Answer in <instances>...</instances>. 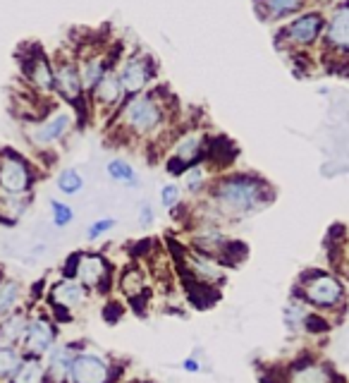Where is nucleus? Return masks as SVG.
I'll return each instance as SVG.
<instances>
[{
	"mask_svg": "<svg viewBox=\"0 0 349 383\" xmlns=\"http://www.w3.org/2000/svg\"><path fill=\"white\" fill-rule=\"evenodd\" d=\"M137 221L142 225H151L155 221V211H153V206L149 204V201H142L139 204V209H137Z\"/></svg>",
	"mask_w": 349,
	"mask_h": 383,
	"instance_id": "obj_35",
	"label": "nucleus"
},
{
	"mask_svg": "<svg viewBox=\"0 0 349 383\" xmlns=\"http://www.w3.org/2000/svg\"><path fill=\"white\" fill-rule=\"evenodd\" d=\"M22 350L15 345H0V383H8L10 376L22 364Z\"/></svg>",
	"mask_w": 349,
	"mask_h": 383,
	"instance_id": "obj_30",
	"label": "nucleus"
},
{
	"mask_svg": "<svg viewBox=\"0 0 349 383\" xmlns=\"http://www.w3.org/2000/svg\"><path fill=\"white\" fill-rule=\"evenodd\" d=\"M62 278H75L91 295H108L115 286V263L101 252H75L62 268Z\"/></svg>",
	"mask_w": 349,
	"mask_h": 383,
	"instance_id": "obj_3",
	"label": "nucleus"
},
{
	"mask_svg": "<svg viewBox=\"0 0 349 383\" xmlns=\"http://www.w3.org/2000/svg\"><path fill=\"white\" fill-rule=\"evenodd\" d=\"M88 94H91V98L96 101V106L106 108V111H113V108H117L120 103H122V98L127 96V94H124L122 82H120L117 70L106 72V75L101 77V82H98V84L93 86Z\"/></svg>",
	"mask_w": 349,
	"mask_h": 383,
	"instance_id": "obj_18",
	"label": "nucleus"
},
{
	"mask_svg": "<svg viewBox=\"0 0 349 383\" xmlns=\"http://www.w3.org/2000/svg\"><path fill=\"white\" fill-rule=\"evenodd\" d=\"M306 0H256L258 10L265 12L268 19H283L290 15H296L304 8Z\"/></svg>",
	"mask_w": 349,
	"mask_h": 383,
	"instance_id": "obj_26",
	"label": "nucleus"
},
{
	"mask_svg": "<svg viewBox=\"0 0 349 383\" xmlns=\"http://www.w3.org/2000/svg\"><path fill=\"white\" fill-rule=\"evenodd\" d=\"M29 206H31V196L3 194L0 196V223L17 225L29 214Z\"/></svg>",
	"mask_w": 349,
	"mask_h": 383,
	"instance_id": "obj_23",
	"label": "nucleus"
},
{
	"mask_svg": "<svg viewBox=\"0 0 349 383\" xmlns=\"http://www.w3.org/2000/svg\"><path fill=\"white\" fill-rule=\"evenodd\" d=\"M204 153V137L201 134H187L180 139L173 151V158L168 160L170 175H185L191 165H199V158Z\"/></svg>",
	"mask_w": 349,
	"mask_h": 383,
	"instance_id": "obj_15",
	"label": "nucleus"
},
{
	"mask_svg": "<svg viewBox=\"0 0 349 383\" xmlns=\"http://www.w3.org/2000/svg\"><path fill=\"white\" fill-rule=\"evenodd\" d=\"M182 369L187 371V374H199L201 371V362H199V357H187L185 362H182Z\"/></svg>",
	"mask_w": 349,
	"mask_h": 383,
	"instance_id": "obj_36",
	"label": "nucleus"
},
{
	"mask_svg": "<svg viewBox=\"0 0 349 383\" xmlns=\"http://www.w3.org/2000/svg\"><path fill=\"white\" fill-rule=\"evenodd\" d=\"M120 82L124 86V94L127 96H137L144 94V89L149 86V82L155 77V65L149 55H129L122 63V67L117 70Z\"/></svg>",
	"mask_w": 349,
	"mask_h": 383,
	"instance_id": "obj_10",
	"label": "nucleus"
},
{
	"mask_svg": "<svg viewBox=\"0 0 349 383\" xmlns=\"http://www.w3.org/2000/svg\"><path fill=\"white\" fill-rule=\"evenodd\" d=\"M88 299H91V292L82 286L75 278H58L53 286L48 288V295H46V309L53 314V319L58 321H72V314L77 309L86 307Z\"/></svg>",
	"mask_w": 349,
	"mask_h": 383,
	"instance_id": "obj_7",
	"label": "nucleus"
},
{
	"mask_svg": "<svg viewBox=\"0 0 349 383\" xmlns=\"http://www.w3.org/2000/svg\"><path fill=\"white\" fill-rule=\"evenodd\" d=\"M36 185V170L27 158L15 151L0 153V192L3 194L31 196Z\"/></svg>",
	"mask_w": 349,
	"mask_h": 383,
	"instance_id": "obj_8",
	"label": "nucleus"
},
{
	"mask_svg": "<svg viewBox=\"0 0 349 383\" xmlns=\"http://www.w3.org/2000/svg\"><path fill=\"white\" fill-rule=\"evenodd\" d=\"M182 185H185V192H189V194H194V196H201V194H206L208 192V173H206V168L204 165H191L189 170H187L185 175H182Z\"/></svg>",
	"mask_w": 349,
	"mask_h": 383,
	"instance_id": "obj_29",
	"label": "nucleus"
},
{
	"mask_svg": "<svg viewBox=\"0 0 349 383\" xmlns=\"http://www.w3.org/2000/svg\"><path fill=\"white\" fill-rule=\"evenodd\" d=\"M309 314H311V309L306 307L301 299L290 297V302L285 304V309H283V324H285V328H287L292 335L304 333V326H306V319H309Z\"/></svg>",
	"mask_w": 349,
	"mask_h": 383,
	"instance_id": "obj_25",
	"label": "nucleus"
},
{
	"mask_svg": "<svg viewBox=\"0 0 349 383\" xmlns=\"http://www.w3.org/2000/svg\"><path fill=\"white\" fill-rule=\"evenodd\" d=\"M29 312L31 309L22 307L15 314H10V317L0 319V345H15V348H19L29 324Z\"/></svg>",
	"mask_w": 349,
	"mask_h": 383,
	"instance_id": "obj_22",
	"label": "nucleus"
},
{
	"mask_svg": "<svg viewBox=\"0 0 349 383\" xmlns=\"http://www.w3.org/2000/svg\"><path fill=\"white\" fill-rule=\"evenodd\" d=\"M70 127H72L70 113H55L50 120L41 122V125L31 132V142H34L36 147H48V144L60 142V139L70 132Z\"/></svg>",
	"mask_w": 349,
	"mask_h": 383,
	"instance_id": "obj_19",
	"label": "nucleus"
},
{
	"mask_svg": "<svg viewBox=\"0 0 349 383\" xmlns=\"http://www.w3.org/2000/svg\"><path fill=\"white\" fill-rule=\"evenodd\" d=\"M55 187H58L60 194L75 196V194H79V192L84 189V178H82L79 170L65 168V170H60L58 178H55Z\"/></svg>",
	"mask_w": 349,
	"mask_h": 383,
	"instance_id": "obj_31",
	"label": "nucleus"
},
{
	"mask_svg": "<svg viewBox=\"0 0 349 383\" xmlns=\"http://www.w3.org/2000/svg\"><path fill=\"white\" fill-rule=\"evenodd\" d=\"M120 366L113 357L98 350H79L72 362L67 383H117Z\"/></svg>",
	"mask_w": 349,
	"mask_h": 383,
	"instance_id": "obj_6",
	"label": "nucleus"
},
{
	"mask_svg": "<svg viewBox=\"0 0 349 383\" xmlns=\"http://www.w3.org/2000/svg\"><path fill=\"white\" fill-rule=\"evenodd\" d=\"M180 204H182V185H177V183L163 185V189H160V206L173 214Z\"/></svg>",
	"mask_w": 349,
	"mask_h": 383,
	"instance_id": "obj_34",
	"label": "nucleus"
},
{
	"mask_svg": "<svg viewBox=\"0 0 349 383\" xmlns=\"http://www.w3.org/2000/svg\"><path fill=\"white\" fill-rule=\"evenodd\" d=\"M48 209H50V221H53L55 227H67L75 221V209L70 204L60 199H50L48 201Z\"/></svg>",
	"mask_w": 349,
	"mask_h": 383,
	"instance_id": "obj_32",
	"label": "nucleus"
},
{
	"mask_svg": "<svg viewBox=\"0 0 349 383\" xmlns=\"http://www.w3.org/2000/svg\"><path fill=\"white\" fill-rule=\"evenodd\" d=\"M60 343V326L46 307H36L29 312V324L24 338L19 343L24 357H41L44 359L55 345Z\"/></svg>",
	"mask_w": 349,
	"mask_h": 383,
	"instance_id": "obj_5",
	"label": "nucleus"
},
{
	"mask_svg": "<svg viewBox=\"0 0 349 383\" xmlns=\"http://www.w3.org/2000/svg\"><path fill=\"white\" fill-rule=\"evenodd\" d=\"M206 199L194 211V223L223 227L242 223L273 204V187L256 173H227L208 185Z\"/></svg>",
	"mask_w": 349,
	"mask_h": 383,
	"instance_id": "obj_1",
	"label": "nucleus"
},
{
	"mask_svg": "<svg viewBox=\"0 0 349 383\" xmlns=\"http://www.w3.org/2000/svg\"><path fill=\"white\" fill-rule=\"evenodd\" d=\"M115 286L120 290V295H122L127 302H137V299H146L149 297V276H146V271L142 266H137V263H127V266L120 271Z\"/></svg>",
	"mask_w": 349,
	"mask_h": 383,
	"instance_id": "obj_17",
	"label": "nucleus"
},
{
	"mask_svg": "<svg viewBox=\"0 0 349 383\" xmlns=\"http://www.w3.org/2000/svg\"><path fill=\"white\" fill-rule=\"evenodd\" d=\"M79 72H82V82H84V89L91 91L93 86L101 82V77L106 75V72H111V67H108L103 55H88V58L82 60Z\"/></svg>",
	"mask_w": 349,
	"mask_h": 383,
	"instance_id": "obj_27",
	"label": "nucleus"
},
{
	"mask_svg": "<svg viewBox=\"0 0 349 383\" xmlns=\"http://www.w3.org/2000/svg\"><path fill=\"white\" fill-rule=\"evenodd\" d=\"M27 77L31 80V84L36 86V89L41 91V94H50V91H55V75H53V63H50L48 58H46L44 53H36L34 58L29 60L27 65Z\"/></svg>",
	"mask_w": 349,
	"mask_h": 383,
	"instance_id": "obj_21",
	"label": "nucleus"
},
{
	"mask_svg": "<svg viewBox=\"0 0 349 383\" xmlns=\"http://www.w3.org/2000/svg\"><path fill=\"white\" fill-rule=\"evenodd\" d=\"M115 225H117V221L111 218V216H108V218H96V221L88 223L84 235H86L88 242H96V240H101L103 235H108V232L115 230Z\"/></svg>",
	"mask_w": 349,
	"mask_h": 383,
	"instance_id": "obj_33",
	"label": "nucleus"
},
{
	"mask_svg": "<svg viewBox=\"0 0 349 383\" xmlns=\"http://www.w3.org/2000/svg\"><path fill=\"white\" fill-rule=\"evenodd\" d=\"M79 350H82L79 343H58L55 345V348L44 357V362H46L44 383H67V379H70L72 362H75V357Z\"/></svg>",
	"mask_w": 349,
	"mask_h": 383,
	"instance_id": "obj_13",
	"label": "nucleus"
},
{
	"mask_svg": "<svg viewBox=\"0 0 349 383\" xmlns=\"http://www.w3.org/2000/svg\"><path fill=\"white\" fill-rule=\"evenodd\" d=\"M46 379V362L41 357H22V364L17 366L8 383H44Z\"/></svg>",
	"mask_w": 349,
	"mask_h": 383,
	"instance_id": "obj_24",
	"label": "nucleus"
},
{
	"mask_svg": "<svg viewBox=\"0 0 349 383\" xmlns=\"http://www.w3.org/2000/svg\"><path fill=\"white\" fill-rule=\"evenodd\" d=\"M182 268L185 273L191 278V281L201 283V286H223L225 281V266L216 259L206 256V254H199V252L189 250L187 247L185 254H182Z\"/></svg>",
	"mask_w": 349,
	"mask_h": 383,
	"instance_id": "obj_9",
	"label": "nucleus"
},
{
	"mask_svg": "<svg viewBox=\"0 0 349 383\" xmlns=\"http://www.w3.org/2000/svg\"><path fill=\"white\" fill-rule=\"evenodd\" d=\"M120 122L137 137H151L165 122V106L155 94H137L129 96L120 113Z\"/></svg>",
	"mask_w": 349,
	"mask_h": 383,
	"instance_id": "obj_4",
	"label": "nucleus"
},
{
	"mask_svg": "<svg viewBox=\"0 0 349 383\" xmlns=\"http://www.w3.org/2000/svg\"><path fill=\"white\" fill-rule=\"evenodd\" d=\"M323 39H326V48H330L332 53L349 55V3L340 5L330 15V19L326 22Z\"/></svg>",
	"mask_w": 349,
	"mask_h": 383,
	"instance_id": "obj_16",
	"label": "nucleus"
},
{
	"mask_svg": "<svg viewBox=\"0 0 349 383\" xmlns=\"http://www.w3.org/2000/svg\"><path fill=\"white\" fill-rule=\"evenodd\" d=\"M24 299H27V286L17 278H3L0 281V319L27 307Z\"/></svg>",
	"mask_w": 349,
	"mask_h": 383,
	"instance_id": "obj_20",
	"label": "nucleus"
},
{
	"mask_svg": "<svg viewBox=\"0 0 349 383\" xmlns=\"http://www.w3.org/2000/svg\"><path fill=\"white\" fill-rule=\"evenodd\" d=\"M326 22L328 19L323 17L321 12L311 10V12H304V15H299V17L292 19L287 27L283 29V36L292 46L306 48V46H314L323 36V32H326Z\"/></svg>",
	"mask_w": 349,
	"mask_h": 383,
	"instance_id": "obj_11",
	"label": "nucleus"
},
{
	"mask_svg": "<svg viewBox=\"0 0 349 383\" xmlns=\"http://www.w3.org/2000/svg\"><path fill=\"white\" fill-rule=\"evenodd\" d=\"M53 75H55V91L70 103H77L84 98V82H82V72L79 65L70 58H60L53 65Z\"/></svg>",
	"mask_w": 349,
	"mask_h": 383,
	"instance_id": "obj_12",
	"label": "nucleus"
},
{
	"mask_svg": "<svg viewBox=\"0 0 349 383\" xmlns=\"http://www.w3.org/2000/svg\"><path fill=\"white\" fill-rule=\"evenodd\" d=\"M337 376L332 374V369L321 359H304L292 362L285 371V383H332Z\"/></svg>",
	"mask_w": 349,
	"mask_h": 383,
	"instance_id": "obj_14",
	"label": "nucleus"
},
{
	"mask_svg": "<svg viewBox=\"0 0 349 383\" xmlns=\"http://www.w3.org/2000/svg\"><path fill=\"white\" fill-rule=\"evenodd\" d=\"M106 173H108V178H111L113 183L124 185V187H137V185H139L137 170H134V165H129L124 158H113V160H108Z\"/></svg>",
	"mask_w": 349,
	"mask_h": 383,
	"instance_id": "obj_28",
	"label": "nucleus"
},
{
	"mask_svg": "<svg viewBox=\"0 0 349 383\" xmlns=\"http://www.w3.org/2000/svg\"><path fill=\"white\" fill-rule=\"evenodd\" d=\"M290 297H296L319 314H342L347 309V288L337 273L323 271V268H309L294 283Z\"/></svg>",
	"mask_w": 349,
	"mask_h": 383,
	"instance_id": "obj_2",
	"label": "nucleus"
}]
</instances>
